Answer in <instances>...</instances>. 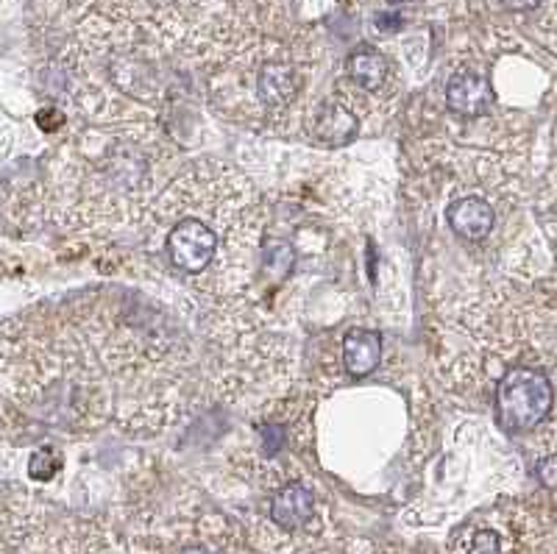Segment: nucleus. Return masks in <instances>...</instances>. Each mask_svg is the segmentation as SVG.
Listing matches in <instances>:
<instances>
[{"instance_id": "9d476101", "label": "nucleus", "mask_w": 557, "mask_h": 554, "mask_svg": "<svg viewBox=\"0 0 557 554\" xmlns=\"http://www.w3.org/2000/svg\"><path fill=\"white\" fill-rule=\"evenodd\" d=\"M340 360L351 379H363L374 374L382 360V335L368 326H351L340 343Z\"/></svg>"}, {"instance_id": "423d86ee", "label": "nucleus", "mask_w": 557, "mask_h": 554, "mask_svg": "<svg viewBox=\"0 0 557 554\" xmlns=\"http://www.w3.org/2000/svg\"><path fill=\"white\" fill-rule=\"evenodd\" d=\"M3 554H131V546L98 518H67L51 529L39 521L28 535L3 543Z\"/></svg>"}, {"instance_id": "39448f33", "label": "nucleus", "mask_w": 557, "mask_h": 554, "mask_svg": "<svg viewBox=\"0 0 557 554\" xmlns=\"http://www.w3.org/2000/svg\"><path fill=\"white\" fill-rule=\"evenodd\" d=\"M544 543L541 516L521 502L493 504L466 518L443 554H538Z\"/></svg>"}, {"instance_id": "ddd939ff", "label": "nucleus", "mask_w": 557, "mask_h": 554, "mask_svg": "<svg viewBox=\"0 0 557 554\" xmlns=\"http://www.w3.org/2000/svg\"><path fill=\"white\" fill-rule=\"evenodd\" d=\"M535 477L538 482L549 490H557V451L555 454H544V457H538V463H535Z\"/></svg>"}, {"instance_id": "f8f14e48", "label": "nucleus", "mask_w": 557, "mask_h": 554, "mask_svg": "<svg viewBox=\"0 0 557 554\" xmlns=\"http://www.w3.org/2000/svg\"><path fill=\"white\" fill-rule=\"evenodd\" d=\"M62 451L51 446V443H42L39 449H34L31 460H28V479L31 482H51L59 471H62Z\"/></svg>"}, {"instance_id": "6e6552de", "label": "nucleus", "mask_w": 557, "mask_h": 554, "mask_svg": "<svg viewBox=\"0 0 557 554\" xmlns=\"http://www.w3.org/2000/svg\"><path fill=\"white\" fill-rule=\"evenodd\" d=\"M365 115L343 90L315 101L304 120V137L318 148H346L360 134Z\"/></svg>"}, {"instance_id": "1a4fd4ad", "label": "nucleus", "mask_w": 557, "mask_h": 554, "mask_svg": "<svg viewBox=\"0 0 557 554\" xmlns=\"http://www.w3.org/2000/svg\"><path fill=\"white\" fill-rule=\"evenodd\" d=\"M493 84L485 73L474 67H460L446 78L443 87V104L446 112L466 123H480L491 115L493 109Z\"/></svg>"}, {"instance_id": "7ed1b4c3", "label": "nucleus", "mask_w": 557, "mask_h": 554, "mask_svg": "<svg viewBox=\"0 0 557 554\" xmlns=\"http://www.w3.org/2000/svg\"><path fill=\"white\" fill-rule=\"evenodd\" d=\"M207 67V101L218 117L260 134L304 129L315 104L310 53L285 39L240 34Z\"/></svg>"}, {"instance_id": "f257e3e1", "label": "nucleus", "mask_w": 557, "mask_h": 554, "mask_svg": "<svg viewBox=\"0 0 557 554\" xmlns=\"http://www.w3.org/2000/svg\"><path fill=\"white\" fill-rule=\"evenodd\" d=\"M76 120L53 151L34 212L70 234L143 232L179 173L176 142L154 120Z\"/></svg>"}, {"instance_id": "f03ea898", "label": "nucleus", "mask_w": 557, "mask_h": 554, "mask_svg": "<svg viewBox=\"0 0 557 554\" xmlns=\"http://www.w3.org/2000/svg\"><path fill=\"white\" fill-rule=\"evenodd\" d=\"M265 226L254 184L223 159H198L170 179L140 234L195 296L237 298L251 296Z\"/></svg>"}, {"instance_id": "20e7f679", "label": "nucleus", "mask_w": 557, "mask_h": 554, "mask_svg": "<svg viewBox=\"0 0 557 554\" xmlns=\"http://www.w3.org/2000/svg\"><path fill=\"white\" fill-rule=\"evenodd\" d=\"M129 546L131 554H262L240 521L193 504L140 521L131 529Z\"/></svg>"}, {"instance_id": "2eb2a0df", "label": "nucleus", "mask_w": 557, "mask_h": 554, "mask_svg": "<svg viewBox=\"0 0 557 554\" xmlns=\"http://www.w3.org/2000/svg\"><path fill=\"white\" fill-rule=\"evenodd\" d=\"M388 3H393V6H404V3H415V0H388Z\"/></svg>"}, {"instance_id": "4468645a", "label": "nucleus", "mask_w": 557, "mask_h": 554, "mask_svg": "<svg viewBox=\"0 0 557 554\" xmlns=\"http://www.w3.org/2000/svg\"><path fill=\"white\" fill-rule=\"evenodd\" d=\"M502 3L510 12H532V9L541 6V0H502Z\"/></svg>"}, {"instance_id": "9b49d317", "label": "nucleus", "mask_w": 557, "mask_h": 554, "mask_svg": "<svg viewBox=\"0 0 557 554\" xmlns=\"http://www.w3.org/2000/svg\"><path fill=\"white\" fill-rule=\"evenodd\" d=\"M538 223L546 232V237L555 243L557 251V148H555V159H552V168L546 173L544 190H541V198H538Z\"/></svg>"}, {"instance_id": "0eeeda50", "label": "nucleus", "mask_w": 557, "mask_h": 554, "mask_svg": "<svg viewBox=\"0 0 557 554\" xmlns=\"http://www.w3.org/2000/svg\"><path fill=\"white\" fill-rule=\"evenodd\" d=\"M349 95L365 117L388 115L393 101L399 98V81L390 59L376 48H357L346 59V76L337 87Z\"/></svg>"}]
</instances>
